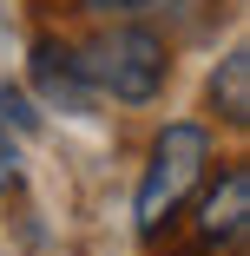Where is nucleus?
Returning a JSON list of instances; mask_svg holds the SVG:
<instances>
[{"label":"nucleus","mask_w":250,"mask_h":256,"mask_svg":"<svg viewBox=\"0 0 250 256\" xmlns=\"http://www.w3.org/2000/svg\"><path fill=\"white\" fill-rule=\"evenodd\" d=\"M79 72L92 92H112L125 106H145V98H158L165 79H171V53L152 26H106L99 40L79 46Z\"/></svg>","instance_id":"f257e3e1"},{"label":"nucleus","mask_w":250,"mask_h":256,"mask_svg":"<svg viewBox=\"0 0 250 256\" xmlns=\"http://www.w3.org/2000/svg\"><path fill=\"white\" fill-rule=\"evenodd\" d=\"M204 164H211V132L204 125H165L158 132L145 184H138V236H158L184 210V197L204 184Z\"/></svg>","instance_id":"f03ea898"},{"label":"nucleus","mask_w":250,"mask_h":256,"mask_svg":"<svg viewBox=\"0 0 250 256\" xmlns=\"http://www.w3.org/2000/svg\"><path fill=\"white\" fill-rule=\"evenodd\" d=\"M33 86H40L46 106H60V112H86L92 98H99V92L86 86V72H79V53L60 46V40H40V46H33Z\"/></svg>","instance_id":"7ed1b4c3"},{"label":"nucleus","mask_w":250,"mask_h":256,"mask_svg":"<svg viewBox=\"0 0 250 256\" xmlns=\"http://www.w3.org/2000/svg\"><path fill=\"white\" fill-rule=\"evenodd\" d=\"M243 217H250V171H224V184L204 197V210H197V236L204 243H237L243 236Z\"/></svg>","instance_id":"20e7f679"},{"label":"nucleus","mask_w":250,"mask_h":256,"mask_svg":"<svg viewBox=\"0 0 250 256\" xmlns=\"http://www.w3.org/2000/svg\"><path fill=\"white\" fill-rule=\"evenodd\" d=\"M211 98H217L224 125H250V53L243 46H230L224 66L211 72Z\"/></svg>","instance_id":"39448f33"},{"label":"nucleus","mask_w":250,"mask_h":256,"mask_svg":"<svg viewBox=\"0 0 250 256\" xmlns=\"http://www.w3.org/2000/svg\"><path fill=\"white\" fill-rule=\"evenodd\" d=\"M33 125H40V112L27 106V98H20L7 79H0V132H33Z\"/></svg>","instance_id":"423d86ee"},{"label":"nucleus","mask_w":250,"mask_h":256,"mask_svg":"<svg viewBox=\"0 0 250 256\" xmlns=\"http://www.w3.org/2000/svg\"><path fill=\"white\" fill-rule=\"evenodd\" d=\"M20 184V151H14V138L0 132V190H14Z\"/></svg>","instance_id":"0eeeda50"},{"label":"nucleus","mask_w":250,"mask_h":256,"mask_svg":"<svg viewBox=\"0 0 250 256\" xmlns=\"http://www.w3.org/2000/svg\"><path fill=\"white\" fill-rule=\"evenodd\" d=\"M86 14H132V7H145V0H79Z\"/></svg>","instance_id":"6e6552de"}]
</instances>
